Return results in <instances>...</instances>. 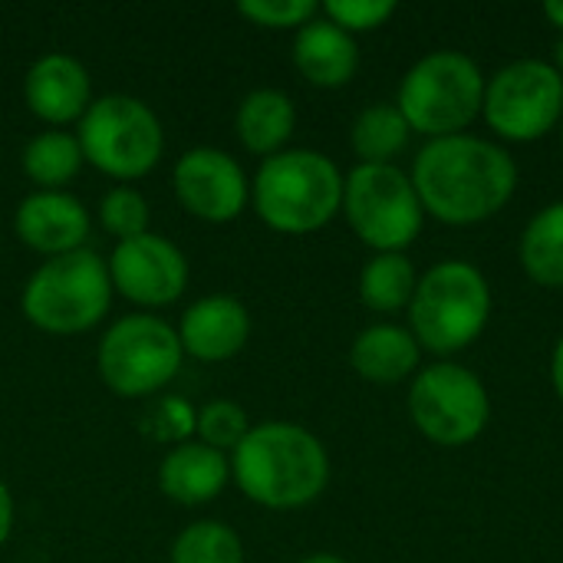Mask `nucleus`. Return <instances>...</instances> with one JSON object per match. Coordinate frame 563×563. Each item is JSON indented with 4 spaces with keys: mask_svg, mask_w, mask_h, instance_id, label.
I'll return each instance as SVG.
<instances>
[{
    "mask_svg": "<svg viewBox=\"0 0 563 563\" xmlns=\"http://www.w3.org/2000/svg\"><path fill=\"white\" fill-rule=\"evenodd\" d=\"M544 16L563 33V0H548V3H544Z\"/></svg>",
    "mask_w": 563,
    "mask_h": 563,
    "instance_id": "33",
    "label": "nucleus"
},
{
    "mask_svg": "<svg viewBox=\"0 0 563 563\" xmlns=\"http://www.w3.org/2000/svg\"><path fill=\"white\" fill-rule=\"evenodd\" d=\"M294 66L317 89H343L360 69V43L317 13L294 33Z\"/></svg>",
    "mask_w": 563,
    "mask_h": 563,
    "instance_id": "18",
    "label": "nucleus"
},
{
    "mask_svg": "<svg viewBox=\"0 0 563 563\" xmlns=\"http://www.w3.org/2000/svg\"><path fill=\"white\" fill-rule=\"evenodd\" d=\"M409 122L396 102H369L350 125V145L360 165H393V158L409 145Z\"/></svg>",
    "mask_w": 563,
    "mask_h": 563,
    "instance_id": "24",
    "label": "nucleus"
},
{
    "mask_svg": "<svg viewBox=\"0 0 563 563\" xmlns=\"http://www.w3.org/2000/svg\"><path fill=\"white\" fill-rule=\"evenodd\" d=\"M76 139L86 165L119 185L145 178L165 155V125L158 112L129 92L96 96L76 122Z\"/></svg>",
    "mask_w": 563,
    "mask_h": 563,
    "instance_id": "7",
    "label": "nucleus"
},
{
    "mask_svg": "<svg viewBox=\"0 0 563 563\" xmlns=\"http://www.w3.org/2000/svg\"><path fill=\"white\" fill-rule=\"evenodd\" d=\"M521 267L548 290H563V201L541 208L521 234Z\"/></svg>",
    "mask_w": 563,
    "mask_h": 563,
    "instance_id": "22",
    "label": "nucleus"
},
{
    "mask_svg": "<svg viewBox=\"0 0 563 563\" xmlns=\"http://www.w3.org/2000/svg\"><path fill=\"white\" fill-rule=\"evenodd\" d=\"M175 330L185 356L198 363H228L251 340V310L231 294H208L185 307Z\"/></svg>",
    "mask_w": 563,
    "mask_h": 563,
    "instance_id": "16",
    "label": "nucleus"
},
{
    "mask_svg": "<svg viewBox=\"0 0 563 563\" xmlns=\"http://www.w3.org/2000/svg\"><path fill=\"white\" fill-rule=\"evenodd\" d=\"M350 366L366 383L396 386L422 369V346L416 343L409 327L373 323L363 333H356L350 346Z\"/></svg>",
    "mask_w": 563,
    "mask_h": 563,
    "instance_id": "19",
    "label": "nucleus"
},
{
    "mask_svg": "<svg viewBox=\"0 0 563 563\" xmlns=\"http://www.w3.org/2000/svg\"><path fill=\"white\" fill-rule=\"evenodd\" d=\"M419 287L416 264L406 254H373L360 271V300L373 313H399L409 310L412 294Z\"/></svg>",
    "mask_w": 563,
    "mask_h": 563,
    "instance_id": "23",
    "label": "nucleus"
},
{
    "mask_svg": "<svg viewBox=\"0 0 563 563\" xmlns=\"http://www.w3.org/2000/svg\"><path fill=\"white\" fill-rule=\"evenodd\" d=\"M561 148H563V119H561Z\"/></svg>",
    "mask_w": 563,
    "mask_h": 563,
    "instance_id": "36",
    "label": "nucleus"
},
{
    "mask_svg": "<svg viewBox=\"0 0 563 563\" xmlns=\"http://www.w3.org/2000/svg\"><path fill=\"white\" fill-rule=\"evenodd\" d=\"M340 214L353 234L376 254H402L426 224L419 191L396 162L393 165H356L343 175Z\"/></svg>",
    "mask_w": 563,
    "mask_h": 563,
    "instance_id": "9",
    "label": "nucleus"
},
{
    "mask_svg": "<svg viewBox=\"0 0 563 563\" xmlns=\"http://www.w3.org/2000/svg\"><path fill=\"white\" fill-rule=\"evenodd\" d=\"M195 426H198V406L188 402L185 396H162L148 406V412L142 416L139 429L145 439L162 442L168 449L191 442L195 439Z\"/></svg>",
    "mask_w": 563,
    "mask_h": 563,
    "instance_id": "28",
    "label": "nucleus"
},
{
    "mask_svg": "<svg viewBox=\"0 0 563 563\" xmlns=\"http://www.w3.org/2000/svg\"><path fill=\"white\" fill-rule=\"evenodd\" d=\"M294 129H297V106L277 86H257L238 102L234 135L244 145V152L257 155L261 162L284 152Z\"/></svg>",
    "mask_w": 563,
    "mask_h": 563,
    "instance_id": "20",
    "label": "nucleus"
},
{
    "mask_svg": "<svg viewBox=\"0 0 563 563\" xmlns=\"http://www.w3.org/2000/svg\"><path fill=\"white\" fill-rule=\"evenodd\" d=\"M92 79L89 69L63 49L43 53L30 63L23 76V102L26 109L46 122L49 129H66L86 115L92 106Z\"/></svg>",
    "mask_w": 563,
    "mask_h": 563,
    "instance_id": "15",
    "label": "nucleus"
},
{
    "mask_svg": "<svg viewBox=\"0 0 563 563\" xmlns=\"http://www.w3.org/2000/svg\"><path fill=\"white\" fill-rule=\"evenodd\" d=\"M172 191L178 205L205 224L238 221L251 205V178L244 165L214 145H195L178 155L172 165Z\"/></svg>",
    "mask_w": 563,
    "mask_h": 563,
    "instance_id": "13",
    "label": "nucleus"
},
{
    "mask_svg": "<svg viewBox=\"0 0 563 563\" xmlns=\"http://www.w3.org/2000/svg\"><path fill=\"white\" fill-rule=\"evenodd\" d=\"M247 432H251V419L244 406H238L234 399H208L205 406H198V426H195L198 442L231 455Z\"/></svg>",
    "mask_w": 563,
    "mask_h": 563,
    "instance_id": "27",
    "label": "nucleus"
},
{
    "mask_svg": "<svg viewBox=\"0 0 563 563\" xmlns=\"http://www.w3.org/2000/svg\"><path fill=\"white\" fill-rule=\"evenodd\" d=\"M231 482L257 508L300 511L327 492L330 455L310 429L271 419L231 452Z\"/></svg>",
    "mask_w": 563,
    "mask_h": 563,
    "instance_id": "2",
    "label": "nucleus"
},
{
    "mask_svg": "<svg viewBox=\"0 0 563 563\" xmlns=\"http://www.w3.org/2000/svg\"><path fill=\"white\" fill-rule=\"evenodd\" d=\"M13 234L23 247L46 257L89 247L92 211L69 191H30L13 211Z\"/></svg>",
    "mask_w": 563,
    "mask_h": 563,
    "instance_id": "14",
    "label": "nucleus"
},
{
    "mask_svg": "<svg viewBox=\"0 0 563 563\" xmlns=\"http://www.w3.org/2000/svg\"><path fill=\"white\" fill-rule=\"evenodd\" d=\"M231 485V455L191 439L162 455L158 492L181 508H201Z\"/></svg>",
    "mask_w": 563,
    "mask_h": 563,
    "instance_id": "17",
    "label": "nucleus"
},
{
    "mask_svg": "<svg viewBox=\"0 0 563 563\" xmlns=\"http://www.w3.org/2000/svg\"><path fill=\"white\" fill-rule=\"evenodd\" d=\"M13 521H16V505H13V495H10L7 482L0 478V548L10 541V534H13Z\"/></svg>",
    "mask_w": 563,
    "mask_h": 563,
    "instance_id": "31",
    "label": "nucleus"
},
{
    "mask_svg": "<svg viewBox=\"0 0 563 563\" xmlns=\"http://www.w3.org/2000/svg\"><path fill=\"white\" fill-rule=\"evenodd\" d=\"M320 13L350 36H356L386 26L396 13V0H330L320 7Z\"/></svg>",
    "mask_w": 563,
    "mask_h": 563,
    "instance_id": "30",
    "label": "nucleus"
},
{
    "mask_svg": "<svg viewBox=\"0 0 563 563\" xmlns=\"http://www.w3.org/2000/svg\"><path fill=\"white\" fill-rule=\"evenodd\" d=\"M482 66L459 49H435L416 59L396 92V109L412 132L426 139H445L465 132L485 102Z\"/></svg>",
    "mask_w": 563,
    "mask_h": 563,
    "instance_id": "6",
    "label": "nucleus"
},
{
    "mask_svg": "<svg viewBox=\"0 0 563 563\" xmlns=\"http://www.w3.org/2000/svg\"><path fill=\"white\" fill-rule=\"evenodd\" d=\"M551 383H554V393H558V399L563 402V336L558 340V346H554V356H551Z\"/></svg>",
    "mask_w": 563,
    "mask_h": 563,
    "instance_id": "32",
    "label": "nucleus"
},
{
    "mask_svg": "<svg viewBox=\"0 0 563 563\" xmlns=\"http://www.w3.org/2000/svg\"><path fill=\"white\" fill-rule=\"evenodd\" d=\"M409 419L439 449H462L482 439L492 419L485 383L462 363L422 366L409 386Z\"/></svg>",
    "mask_w": 563,
    "mask_h": 563,
    "instance_id": "10",
    "label": "nucleus"
},
{
    "mask_svg": "<svg viewBox=\"0 0 563 563\" xmlns=\"http://www.w3.org/2000/svg\"><path fill=\"white\" fill-rule=\"evenodd\" d=\"M554 69L561 73V79H563V36L558 40V46H554Z\"/></svg>",
    "mask_w": 563,
    "mask_h": 563,
    "instance_id": "35",
    "label": "nucleus"
},
{
    "mask_svg": "<svg viewBox=\"0 0 563 563\" xmlns=\"http://www.w3.org/2000/svg\"><path fill=\"white\" fill-rule=\"evenodd\" d=\"M185 363L175 323L158 313H125L106 327L96 346V373L119 399L158 396Z\"/></svg>",
    "mask_w": 563,
    "mask_h": 563,
    "instance_id": "8",
    "label": "nucleus"
},
{
    "mask_svg": "<svg viewBox=\"0 0 563 563\" xmlns=\"http://www.w3.org/2000/svg\"><path fill=\"white\" fill-rule=\"evenodd\" d=\"M106 257L92 247L46 257L20 290V313L49 336H79L99 327L112 307Z\"/></svg>",
    "mask_w": 563,
    "mask_h": 563,
    "instance_id": "4",
    "label": "nucleus"
},
{
    "mask_svg": "<svg viewBox=\"0 0 563 563\" xmlns=\"http://www.w3.org/2000/svg\"><path fill=\"white\" fill-rule=\"evenodd\" d=\"M96 221L119 244L152 231V208L135 185H112L96 205Z\"/></svg>",
    "mask_w": 563,
    "mask_h": 563,
    "instance_id": "26",
    "label": "nucleus"
},
{
    "mask_svg": "<svg viewBox=\"0 0 563 563\" xmlns=\"http://www.w3.org/2000/svg\"><path fill=\"white\" fill-rule=\"evenodd\" d=\"M106 267L112 290L145 313L178 303L191 277L185 251L158 231L119 241L106 257Z\"/></svg>",
    "mask_w": 563,
    "mask_h": 563,
    "instance_id": "12",
    "label": "nucleus"
},
{
    "mask_svg": "<svg viewBox=\"0 0 563 563\" xmlns=\"http://www.w3.org/2000/svg\"><path fill=\"white\" fill-rule=\"evenodd\" d=\"M482 115L505 142H538L561 129L563 79L554 63L515 59L485 82Z\"/></svg>",
    "mask_w": 563,
    "mask_h": 563,
    "instance_id": "11",
    "label": "nucleus"
},
{
    "mask_svg": "<svg viewBox=\"0 0 563 563\" xmlns=\"http://www.w3.org/2000/svg\"><path fill=\"white\" fill-rule=\"evenodd\" d=\"M492 320L488 277L468 261H442L419 277L409 303V333L435 356L468 350Z\"/></svg>",
    "mask_w": 563,
    "mask_h": 563,
    "instance_id": "5",
    "label": "nucleus"
},
{
    "mask_svg": "<svg viewBox=\"0 0 563 563\" xmlns=\"http://www.w3.org/2000/svg\"><path fill=\"white\" fill-rule=\"evenodd\" d=\"M300 563H350L340 554H330V551H317V554H307Z\"/></svg>",
    "mask_w": 563,
    "mask_h": 563,
    "instance_id": "34",
    "label": "nucleus"
},
{
    "mask_svg": "<svg viewBox=\"0 0 563 563\" xmlns=\"http://www.w3.org/2000/svg\"><path fill=\"white\" fill-rule=\"evenodd\" d=\"M238 13L264 30H300L320 13V3L313 0H241Z\"/></svg>",
    "mask_w": 563,
    "mask_h": 563,
    "instance_id": "29",
    "label": "nucleus"
},
{
    "mask_svg": "<svg viewBox=\"0 0 563 563\" xmlns=\"http://www.w3.org/2000/svg\"><path fill=\"white\" fill-rule=\"evenodd\" d=\"M251 205L277 234H313L343 208V172L317 148H284L254 172Z\"/></svg>",
    "mask_w": 563,
    "mask_h": 563,
    "instance_id": "3",
    "label": "nucleus"
},
{
    "mask_svg": "<svg viewBox=\"0 0 563 563\" xmlns=\"http://www.w3.org/2000/svg\"><path fill=\"white\" fill-rule=\"evenodd\" d=\"M82 165L86 158L79 139L66 129H43L20 152V168L36 185V191H66Z\"/></svg>",
    "mask_w": 563,
    "mask_h": 563,
    "instance_id": "21",
    "label": "nucleus"
},
{
    "mask_svg": "<svg viewBox=\"0 0 563 563\" xmlns=\"http://www.w3.org/2000/svg\"><path fill=\"white\" fill-rule=\"evenodd\" d=\"M168 563H244V541L231 525L201 518L178 531Z\"/></svg>",
    "mask_w": 563,
    "mask_h": 563,
    "instance_id": "25",
    "label": "nucleus"
},
{
    "mask_svg": "<svg viewBox=\"0 0 563 563\" xmlns=\"http://www.w3.org/2000/svg\"><path fill=\"white\" fill-rule=\"evenodd\" d=\"M409 178L426 214L452 228H472L508 208L518 188V165L498 142L459 132L429 139Z\"/></svg>",
    "mask_w": 563,
    "mask_h": 563,
    "instance_id": "1",
    "label": "nucleus"
}]
</instances>
